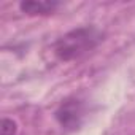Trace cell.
<instances>
[{
  "mask_svg": "<svg viewBox=\"0 0 135 135\" xmlns=\"http://www.w3.org/2000/svg\"><path fill=\"white\" fill-rule=\"evenodd\" d=\"M103 40V33L95 26H84L64 33L52 46L54 56L62 62L78 60L92 49H95Z\"/></svg>",
  "mask_w": 135,
  "mask_h": 135,
  "instance_id": "obj_1",
  "label": "cell"
},
{
  "mask_svg": "<svg viewBox=\"0 0 135 135\" xmlns=\"http://www.w3.org/2000/svg\"><path fill=\"white\" fill-rule=\"evenodd\" d=\"M18 132V126L13 119L3 118L2 124H0V135H16Z\"/></svg>",
  "mask_w": 135,
  "mask_h": 135,
  "instance_id": "obj_4",
  "label": "cell"
},
{
  "mask_svg": "<svg viewBox=\"0 0 135 135\" xmlns=\"http://www.w3.org/2000/svg\"><path fill=\"white\" fill-rule=\"evenodd\" d=\"M59 126L67 130H75L81 126L84 118V105L76 97L64 100L54 113Z\"/></svg>",
  "mask_w": 135,
  "mask_h": 135,
  "instance_id": "obj_2",
  "label": "cell"
},
{
  "mask_svg": "<svg viewBox=\"0 0 135 135\" xmlns=\"http://www.w3.org/2000/svg\"><path fill=\"white\" fill-rule=\"evenodd\" d=\"M60 7L54 0H24L19 3V10L29 16H48Z\"/></svg>",
  "mask_w": 135,
  "mask_h": 135,
  "instance_id": "obj_3",
  "label": "cell"
}]
</instances>
